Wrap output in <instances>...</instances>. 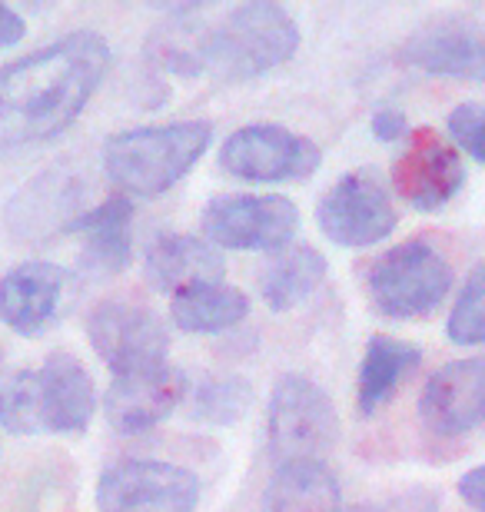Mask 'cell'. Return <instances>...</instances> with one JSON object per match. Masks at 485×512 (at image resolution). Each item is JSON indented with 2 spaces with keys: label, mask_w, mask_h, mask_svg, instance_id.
<instances>
[{
  "label": "cell",
  "mask_w": 485,
  "mask_h": 512,
  "mask_svg": "<svg viewBox=\"0 0 485 512\" xmlns=\"http://www.w3.org/2000/svg\"><path fill=\"white\" fill-rule=\"evenodd\" d=\"M319 230L339 247L359 250L386 240L399 223L396 203L373 170H353L323 193L316 207Z\"/></svg>",
  "instance_id": "cell-8"
},
{
  "label": "cell",
  "mask_w": 485,
  "mask_h": 512,
  "mask_svg": "<svg viewBox=\"0 0 485 512\" xmlns=\"http://www.w3.org/2000/svg\"><path fill=\"white\" fill-rule=\"evenodd\" d=\"M260 512H343V489L319 459H293L273 473Z\"/></svg>",
  "instance_id": "cell-20"
},
{
  "label": "cell",
  "mask_w": 485,
  "mask_h": 512,
  "mask_svg": "<svg viewBox=\"0 0 485 512\" xmlns=\"http://www.w3.org/2000/svg\"><path fill=\"white\" fill-rule=\"evenodd\" d=\"M422 363L419 346H412L396 336L376 333L366 343L363 363H359V383H356V406L363 416H373L376 409L389 403V396L409 380V373H416Z\"/></svg>",
  "instance_id": "cell-21"
},
{
  "label": "cell",
  "mask_w": 485,
  "mask_h": 512,
  "mask_svg": "<svg viewBox=\"0 0 485 512\" xmlns=\"http://www.w3.org/2000/svg\"><path fill=\"white\" fill-rule=\"evenodd\" d=\"M213 140L206 120L137 127L113 133L103 147V170L120 190L137 197H160L187 177Z\"/></svg>",
  "instance_id": "cell-2"
},
{
  "label": "cell",
  "mask_w": 485,
  "mask_h": 512,
  "mask_svg": "<svg viewBox=\"0 0 485 512\" xmlns=\"http://www.w3.org/2000/svg\"><path fill=\"white\" fill-rule=\"evenodd\" d=\"M459 496L469 509L485 512V466L469 469V473L459 479Z\"/></svg>",
  "instance_id": "cell-29"
},
{
  "label": "cell",
  "mask_w": 485,
  "mask_h": 512,
  "mask_svg": "<svg viewBox=\"0 0 485 512\" xmlns=\"http://www.w3.org/2000/svg\"><path fill=\"white\" fill-rule=\"evenodd\" d=\"M24 34H27L24 17H20L14 7L0 4V50L20 44V40H24Z\"/></svg>",
  "instance_id": "cell-30"
},
{
  "label": "cell",
  "mask_w": 485,
  "mask_h": 512,
  "mask_svg": "<svg viewBox=\"0 0 485 512\" xmlns=\"http://www.w3.org/2000/svg\"><path fill=\"white\" fill-rule=\"evenodd\" d=\"M130 220L133 207L123 197L103 200L97 210H84L70 230L84 233V247L77 256V270L87 276H113L130 263Z\"/></svg>",
  "instance_id": "cell-18"
},
{
  "label": "cell",
  "mask_w": 485,
  "mask_h": 512,
  "mask_svg": "<svg viewBox=\"0 0 485 512\" xmlns=\"http://www.w3.org/2000/svg\"><path fill=\"white\" fill-rule=\"evenodd\" d=\"M346 512H386V509H379V506H353V509H346Z\"/></svg>",
  "instance_id": "cell-31"
},
{
  "label": "cell",
  "mask_w": 485,
  "mask_h": 512,
  "mask_svg": "<svg viewBox=\"0 0 485 512\" xmlns=\"http://www.w3.org/2000/svg\"><path fill=\"white\" fill-rule=\"evenodd\" d=\"M326 280V256L316 247H286L260 273V293L270 310L290 313L303 306Z\"/></svg>",
  "instance_id": "cell-22"
},
{
  "label": "cell",
  "mask_w": 485,
  "mask_h": 512,
  "mask_svg": "<svg viewBox=\"0 0 485 512\" xmlns=\"http://www.w3.org/2000/svg\"><path fill=\"white\" fill-rule=\"evenodd\" d=\"M187 396V376L180 366L160 363L150 370L113 376L103 396V416L117 433H143L163 423Z\"/></svg>",
  "instance_id": "cell-13"
},
{
  "label": "cell",
  "mask_w": 485,
  "mask_h": 512,
  "mask_svg": "<svg viewBox=\"0 0 485 512\" xmlns=\"http://www.w3.org/2000/svg\"><path fill=\"white\" fill-rule=\"evenodd\" d=\"M299 233V210L280 193H223L203 207V237L213 247L270 253L286 250Z\"/></svg>",
  "instance_id": "cell-6"
},
{
  "label": "cell",
  "mask_w": 485,
  "mask_h": 512,
  "mask_svg": "<svg viewBox=\"0 0 485 512\" xmlns=\"http://www.w3.org/2000/svg\"><path fill=\"white\" fill-rule=\"evenodd\" d=\"M299 47V27L280 4H240L203 27L206 70L223 80H250L286 64Z\"/></svg>",
  "instance_id": "cell-3"
},
{
  "label": "cell",
  "mask_w": 485,
  "mask_h": 512,
  "mask_svg": "<svg viewBox=\"0 0 485 512\" xmlns=\"http://www.w3.org/2000/svg\"><path fill=\"white\" fill-rule=\"evenodd\" d=\"M226 173L253 183H283L306 180L323 163V153L303 133H293L280 124H250L226 137L220 150Z\"/></svg>",
  "instance_id": "cell-10"
},
{
  "label": "cell",
  "mask_w": 485,
  "mask_h": 512,
  "mask_svg": "<svg viewBox=\"0 0 485 512\" xmlns=\"http://www.w3.org/2000/svg\"><path fill=\"white\" fill-rule=\"evenodd\" d=\"M369 300L389 320H422L452 290V266L432 243L406 240L369 266Z\"/></svg>",
  "instance_id": "cell-4"
},
{
  "label": "cell",
  "mask_w": 485,
  "mask_h": 512,
  "mask_svg": "<svg viewBox=\"0 0 485 512\" xmlns=\"http://www.w3.org/2000/svg\"><path fill=\"white\" fill-rule=\"evenodd\" d=\"M0 426L17 436L44 433V416H40V389L37 370H20L0 383Z\"/></svg>",
  "instance_id": "cell-25"
},
{
  "label": "cell",
  "mask_w": 485,
  "mask_h": 512,
  "mask_svg": "<svg viewBox=\"0 0 485 512\" xmlns=\"http://www.w3.org/2000/svg\"><path fill=\"white\" fill-rule=\"evenodd\" d=\"M107 64V40L94 30H77L0 67V153L64 133L97 94Z\"/></svg>",
  "instance_id": "cell-1"
},
{
  "label": "cell",
  "mask_w": 485,
  "mask_h": 512,
  "mask_svg": "<svg viewBox=\"0 0 485 512\" xmlns=\"http://www.w3.org/2000/svg\"><path fill=\"white\" fill-rule=\"evenodd\" d=\"M449 133L472 160L485 167V107L482 104H459L449 114Z\"/></svg>",
  "instance_id": "cell-27"
},
{
  "label": "cell",
  "mask_w": 485,
  "mask_h": 512,
  "mask_svg": "<svg viewBox=\"0 0 485 512\" xmlns=\"http://www.w3.org/2000/svg\"><path fill=\"white\" fill-rule=\"evenodd\" d=\"M170 316L183 333H223L250 316V296L226 283H203L173 293Z\"/></svg>",
  "instance_id": "cell-23"
},
{
  "label": "cell",
  "mask_w": 485,
  "mask_h": 512,
  "mask_svg": "<svg viewBox=\"0 0 485 512\" xmlns=\"http://www.w3.org/2000/svg\"><path fill=\"white\" fill-rule=\"evenodd\" d=\"M373 133H376V140H383V143H392V140H402V137H409V120L402 110L396 107H379L376 114H373Z\"/></svg>",
  "instance_id": "cell-28"
},
{
  "label": "cell",
  "mask_w": 485,
  "mask_h": 512,
  "mask_svg": "<svg viewBox=\"0 0 485 512\" xmlns=\"http://www.w3.org/2000/svg\"><path fill=\"white\" fill-rule=\"evenodd\" d=\"M446 333H449V340L459 346L485 343V263H476L469 270L456 303H452Z\"/></svg>",
  "instance_id": "cell-26"
},
{
  "label": "cell",
  "mask_w": 485,
  "mask_h": 512,
  "mask_svg": "<svg viewBox=\"0 0 485 512\" xmlns=\"http://www.w3.org/2000/svg\"><path fill=\"white\" fill-rule=\"evenodd\" d=\"M80 200V180L70 177L64 167L40 173L14 193L7 203V227L20 240H44L57 230H70L77 223Z\"/></svg>",
  "instance_id": "cell-14"
},
{
  "label": "cell",
  "mask_w": 485,
  "mask_h": 512,
  "mask_svg": "<svg viewBox=\"0 0 485 512\" xmlns=\"http://www.w3.org/2000/svg\"><path fill=\"white\" fill-rule=\"evenodd\" d=\"M402 60L426 74L485 84V34L459 20L429 24L402 44Z\"/></svg>",
  "instance_id": "cell-16"
},
{
  "label": "cell",
  "mask_w": 485,
  "mask_h": 512,
  "mask_svg": "<svg viewBox=\"0 0 485 512\" xmlns=\"http://www.w3.org/2000/svg\"><path fill=\"white\" fill-rule=\"evenodd\" d=\"M94 353L117 376L167 363L170 333L153 310L127 300H103L87 320Z\"/></svg>",
  "instance_id": "cell-9"
},
{
  "label": "cell",
  "mask_w": 485,
  "mask_h": 512,
  "mask_svg": "<svg viewBox=\"0 0 485 512\" xmlns=\"http://www.w3.org/2000/svg\"><path fill=\"white\" fill-rule=\"evenodd\" d=\"M196 503V473L160 459H123L97 479L100 512H193Z\"/></svg>",
  "instance_id": "cell-7"
},
{
  "label": "cell",
  "mask_w": 485,
  "mask_h": 512,
  "mask_svg": "<svg viewBox=\"0 0 485 512\" xmlns=\"http://www.w3.org/2000/svg\"><path fill=\"white\" fill-rule=\"evenodd\" d=\"M67 273L57 263H20L0 280V320L20 336L44 333L64 300Z\"/></svg>",
  "instance_id": "cell-15"
},
{
  "label": "cell",
  "mask_w": 485,
  "mask_h": 512,
  "mask_svg": "<svg viewBox=\"0 0 485 512\" xmlns=\"http://www.w3.org/2000/svg\"><path fill=\"white\" fill-rule=\"evenodd\" d=\"M466 183L459 150L432 127H419L406 137V150L392 163V187L412 210L436 213Z\"/></svg>",
  "instance_id": "cell-11"
},
{
  "label": "cell",
  "mask_w": 485,
  "mask_h": 512,
  "mask_svg": "<svg viewBox=\"0 0 485 512\" xmlns=\"http://www.w3.org/2000/svg\"><path fill=\"white\" fill-rule=\"evenodd\" d=\"M44 433H84L97 409V389L87 366L70 353L47 356L37 370Z\"/></svg>",
  "instance_id": "cell-17"
},
{
  "label": "cell",
  "mask_w": 485,
  "mask_h": 512,
  "mask_svg": "<svg viewBox=\"0 0 485 512\" xmlns=\"http://www.w3.org/2000/svg\"><path fill=\"white\" fill-rule=\"evenodd\" d=\"M419 416L439 436H462L485 426V356L439 366L422 386Z\"/></svg>",
  "instance_id": "cell-12"
},
{
  "label": "cell",
  "mask_w": 485,
  "mask_h": 512,
  "mask_svg": "<svg viewBox=\"0 0 485 512\" xmlns=\"http://www.w3.org/2000/svg\"><path fill=\"white\" fill-rule=\"evenodd\" d=\"M147 273L160 290L180 293L190 286L220 283L226 273L223 253L210 240L183 237V233H160L147 247Z\"/></svg>",
  "instance_id": "cell-19"
},
{
  "label": "cell",
  "mask_w": 485,
  "mask_h": 512,
  "mask_svg": "<svg viewBox=\"0 0 485 512\" xmlns=\"http://www.w3.org/2000/svg\"><path fill=\"white\" fill-rule=\"evenodd\" d=\"M253 406V386L243 376H216L200 386L193 399V416L210 426H236Z\"/></svg>",
  "instance_id": "cell-24"
},
{
  "label": "cell",
  "mask_w": 485,
  "mask_h": 512,
  "mask_svg": "<svg viewBox=\"0 0 485 512\" xmlns=\"http://www.w3.org/2000/svg\"><path fill=\"white\" fill-rule=\"evenodd\" d=\"M339 416L333 399L303 373H283L266 406V443L280 463L319 459L336 446Z\"/></svg>",
  "instance_id": "cell-5"
}]
</instances>
